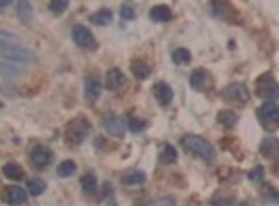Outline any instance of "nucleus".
Here are the masks:
<instances>
[{
	"label": "nucleus",
	"instance_id": "32",
	"mask_svg": "<svg viewBox=\"0 0 279 206\" xmlns=\"http://www.w3.org/2000/svg\"><path fill=\"white\" fill-rule=\"evenodd\" d=\"M67 4H69V0H52V2H50V10H52V13H56V15H61V13H65Z\"/></svg>",
	"mask_w": 279,
	"mask_h": 206
},
{
	"label": "nucleus",
	"instance_id": "28",
	"mask_svg": "<svg viewBox=\"0 0 279 206\" xmlns=\"http://www.w3.org/2000/svg\"><path fill=\"white\" fill-rule=\"evenodd\" d=\"M56 173H59V177H71L75 173V163H73V160H65V163L59 165Z\"/></svg>",
	"mask_w": 279,
	"mask_h": 206
},
{
	"label": "nucleus",
	"instance_id": "14",
	"mask_svg": "<svg viewBox=\"0 0 279 206\" xmlns=\"http://www.w3.org/2000/svg\"><path fill=\"white\" fill-rule=\"evenodd\" d=\"M223 94H225L227 98H234V100H238V102H246V100H248V90L244 88L242 84H234V86L225 88V92H223Z\"/></svg>",
	"mask_w": 279,
	"mask_h": 206
},
{
	"label": "nucleus",
	"instance_id": "31",
	"mask_svg": "<svg viewBox=\"0 0 279 206\" xmlns=\"http://www.w3.org/2000/svg\"><path fill=\"white\" fill-rule=\"evenodd\" d=\"M248 179L252 181V183H263V179H265V171H263V167H254L250 173H248Z\"/></svg>",
	"mask_w": 279,
	"mask_h": 206
},
{
	"label": "nucleus",
	"instance_id": "23",
	"mask_svg": "<svg viewBox=\"0 0 279 206\" xmlns=\"http://www.w3.org/2000/svg\"><path fill=\"white\" fill-rule=\"evenodd\" d=\"M160 160L162 163H175L177 160V152H175V148H173L171 144H165L162 146V152H160Z\"/></svg>",
	"mask_w": 279,
	"mask_h": 206
},
{
	"label": "nucleus",
	"instance_id": "33",
	"mask_svg": "<svg viewBox=\"0 0 279 206\" xmlns=\"http://www.w3.org/2000/svg\"><path fill=\"white\" fill-rule=\"evenodd\" d=\"M150 206H175V200H173L171 196H162L154 202H150Z\"/></svg>",
	"mask_w": 279,
	"mask_h": 206
},
{
	"label": "nucleus",
	"instance_id": "39",
	"mask_svg": "<svg viewBox=\"0 0 279 206\" xmlns=\"http://www.w3.org/2000/svg\"><path fill=\"white\" fill-rule=\"evenodd\" d=\"M109 206H113V202H109Z\"/></svg>",
	"mask_w": 279,
	"mask_h": 206
},
{
	"label": "nucleus",
	"instance_id": "35",
	"mask_svg": "<svg viewBox=\"0 0 279 206\" xmlns=\"http://www.w3.org/2000/svg\"><path fill=\"white\" fill-rule=\"evenodd\" d=\"M215 206H236V200L234 198H231V196H225L223 200H215Z\"/></svg>",
	"mask_w": 279,
	"mask_h": 206
},
{
	"label": "nucleus",
	"instance_id": "2",
	"mask_svg": "<svg viewBox=\"0 0 279 206\" xmlns=\"http://www.w3.org/2000/svg\"><path fill=\"white\" fill-rule=\"evenodd\" d=\"M259 119H261V125L265 129H277L279 127V106L273 104V102H267L259 108Z\"/></svg>",
	"mask_w": 279,
	"mask_h": 206
},
{
	"label": "nucleus",
	"instance_id": "29",
	"mask_svg": "<svg viewBox=\"0 0 279 206\" xmlns=\"http://www.w3.org/2000/svg\"><path fill=\"white\" fill-rule=\"evenodd\" d=\"M81 188L90 194H94L96 192V177L94 175H84L81 177Z\"/></svg>",
	"mask_w": 279,
	"mask_h": 206
},
{
	"label": "nucleus",
	"instance_id": "12",
	"mask_svg": "<svg viewBox=\"0 0 279 206\" xmlns=\"http://www.w3.org/2000/svg\"><path fill=\"white\" fill-rule=\"evenodd\" d=\"M100 92H102V84H100V79H98L96 75L88 77V79H86V98H88L90 102H94V100H98Z\"/></svg>",
	"mask_w": 279,
	"mask_h": 206
},
{
	"label": "nucleus",
	"instance_id": "20",
	"mask_svg": "<svg viewBox=\"0 0 279 206\" xmlns=\"http://www.w3.org/2000/svg\"><path fill=\"white\" fill-rule=\"evenodd\" d=\"M132 71L138 79H148L150 77V67L144 61H134L132 63Z\"/></svg>",
	"mask_w": 279,
	"mask_h": 206
},
{
	"label": "nucleus",
	"instance_id": "17",
	"mask_svg": "<svg viewBox=\"0 0 279 206\" xmlns=\"http://www.w3.org/2000/svg\"><path fill=\"white\" fill-rule=\"evenodd\" d=\"M6 198H8V202L13 206H21V204L27 202V192L23 188H10L6 192Z\"/></svg>",
	"mask_w": 279,
	"mask_h": 206
},
{
	"label": "nucleus",
	"instance_id": "38",
	"mask_svg": "<svg viewBox=\"0 0 279 206\" xmlns=\"http://www.w3.org/2000/svg\"><path fill=\"white\" fill-rule=\"evenodd\" d=\"M104 194H111V183H104Z\"/></svg>",
	"mask_w": 279,
	"mask_h": 206
},
{
	"label": "nucleus",
	"instance_id": "1",
	"mask_svg": "<svg viewBox=\"0 0 279 206\" xmlns=\"http://www.w3.org/2000/svg\"><path fill=\"white\" fill-rule=\"evenodd\" d=\"M183 146H185V150L194 152L196 156H200L204 160H215V148L206 140L198 137V135H185L183 137Z\"/></svg>",
	"mask_w": 279,
	"mask_h": 206
},
{
	"label": "nucleus",
	"instance_id": "30",
	"mask_svg": "<svg viewBox=\"0 0 279 206\" xmlns=\"http://www.w3.org/2000/svg\"><path fill=\"white\" fill-rule=\"evenodd\" d=\"M17 44V36L15 33H8V31H0V46L6 48V46H15Z\"/></svg>",
	"mask_w": 279,
	"mask_h": 206
},
{
	"label": "nucleus",
	"instance_id": "10",
	"mask_svg": "<svg viewBox=\"0 0 279 206\" xmlns=\"http://www.w3.org/2000/svg\"><path fill=\"white\" fill-rule=\"evenodd\" d=\"M29 158H31V163H33V167H46L50 163V158H52V154H50V150L46 146H36L31 150V154H29Z\"/></svg>",
	"mask_w": 279,
	"mask_h": 206
},
{
	"label": "nucleus",
	"instance_id": "40",
	"mask_svg": "<svg viewBox=\"0 0 279 206\" xmlns=\"http://www.w3.org/2000/svg\"><path fill=\"white\" fill-rule=\"evenodd\" d=\"M0 106H2V104H0Z\"/></svg>",
	"mask_w": 279,
	"mask_h": 206
},
{
	"label": "nucleus",
	"instance_id": "11",
	"mask_svg": "<svg viewBox=\"0 0 279 206\" xmlns=\"http://www.w3.org/2000/svg\"><path fill=\"white\" fill-rule=\"evenodd\" d=\"M123 84H125V75L119 71V69H111V71L107 73V82H104L107 90L117 92L119 88H123Z\"/></svg>",
	"mask_w": 279,
	"mask_h": 206
},
{
	"label": "nucleus",
	"instance_id": "22",
	"mask_svg": "<svg viewBox=\"0 0 279 206\" xmlns=\"http://www.w3.org/2000/svg\"><path fill=\"white\" fill-rule=\"evenodd\" d=\"M219 123L225 125V127H234L238 123V114L234 110H221L219 112Z\"/></svg>",
	"mask_w": 279,
	"mask_h": 206
},
{
	"label": "nucleus",
	"instance_id": "19",
	"mask_svg": "<svg viewBox=\"0 0 279 206\" xmlns=\"http://www.w3.org/2000/svg\"><path fill=\"white\" fill-rule=\"evenodd\" d=\"M146 179V175L142 173V171H130V173H125L121 177V181L125 183V186H140Z\"/></svg>",
	"mask_w": 279,
	"mask_h": 206
},
{
	"label": "nucleus",
	"instance_id": "24",
	"mask_svg": "<svg viewBox=\"0 0 279 206\" xmlns=\"http://www.w3.org/2000/svg\"><path fill=\"white\" fill-rule=\"evenodd\" d=\"M111 19H113V15L107 8H102V10H98V13H94L90 17V21H94L96 25H107V23H111Z\"/></svg>",
	"mask_w": 279,
	"mask_h": 206
},
{
	"label": "nucleus",
	"instance_id": "37",
	"mask_svg": "<svg viewBox=\"0 0 279 206\" xmlns=\"http://www.w3.org/2000/svg\"><path fill=\"white\" fill-rule=\"evenodd\" d=\"M13 0H0V8H4V6H8Z\"/></svg>",
	"mask_w": 279,
	"mask_h": 206
},
{
	"label": "nucleus",
	"instance_id": "7",
	"mask_svg": "<svg viewBox=\"0 0 279 206\" xmlns=\"http://www.w3.org/2000/svg\"><path fill=\"white\" fill-rule=\"evenodd\" d=\"M73 42L77 46H81V48H94L96 42H94V36H92V31L84 25H75L73 27Z\"/></svg>",
	"mask_w": 279,
	"mask_h": 206
},
{
	"label": "nucleus",
	"instance_id": "16",
	"mask_svg": "<svg viewBox=\"0 0 279 206\" xmlns=\"http://www.w3.org/2000/svg\"><path fill=\"white\" fill-rule=\"evenodd\" d=\"M171 17H173L171 8L165 6V4H158V6H154L152 10H150V19L158 21V23H167V21H171Z\"/></svg>",
	"mask_w": 279,
	"mask_h": 206
},
{
	"label": "nucleus",
	"instance_id": "9",
	"mask_svg": "<svg viewBox=\"0 0 279 206\" xmlns=\"http://www.w3.org/2000/svg\"><path fill=\"white\" fill-rule=\"evenodd\" d=\"M190 84H192L194 90L202 92V90H208V88H211L213 79H211V75L204 71V69H196V71L190 75Z\"/></svg>",
	"mask_w": 279,
	"mask_h": 206
},
{
	"label": "nucleus",
	"instance_id": "27",
	"mask_svg": "<svg viewBox=\"0 0 279 206\" xmlns=\"http://www.w3.org/2000/svg\"><path fill=\"white\" fill-rule=\"evenodd\" d=\"M19 17L25 21V23H29L31 21V17H33V8H31V4L27 2V0H21L19 2Z\"/></svg>",
	"mask_w": 279,
	"mask_h": 206
},
{
	"label": "nucleus",
	"instance_id": "8",
	"mask_svg": "<svg viewBox=\"0 0 279 206\" xmlns=\"http://www.w3.org/2000/svg\"><path fill=\"white\" fill-rule=\"evenodd\" d=\"M213 10H215V15L217 17H221V19H229L231 23H236V10H234V6H231L227 0H213Z\"/></svg>",
	"mask_w": 279,
	"mask_h": 206
},
{
	"label": "nucleus",
	"instance_id": "25",
	"mask_svg": "<svg viewBox=\"0 0 279 206\" xmlns=\"http://www.w3.org/2000/svg\"><path fill=\"white\" fill-rule=\"evenodd\" d=\"M171 59H173V63H177V65H183V63H190L192 54H190V50H185V48H177V50H173Z\"/></svg>",
	"mask_w": 279,
	"mask_h": 206
},
{
	"label": "nucleus",
	"instance_id": "21",
	"mask_svg": "<svg viewBox=\"0 0 279 206\" xmlns=\"http://www.w3.org/2000/svg\"><path fill=\"white\" fill-rule=\"evenodd\" d=\"M2 173H4V177H8V179H21V177H23V171H21V167H19L17 163H6V165L2 167Z\"/></svg>",
	"mask_w": 279,
	"mask_h": 206
},
{
	"label": "nucleus",
	"instance_id": "26",
	"mask_svg": "<svg viewBox=\"0 0 279 206\" xmlns=\"http://www.w3.org/2000/svg\"><path fill=\"white\" fill-rule=\"evenodd\" d=\"M44 190H46V183L42 179H29L27 181V192L31 194V196H40Z\"/></svg>",
	"mask_w": 279,
	"mask_h": 206
},
{
	"label": "nucleus",
	"instance_id": "36",
	"mask_svg": "<svg viewBox=\"0 0 279 206\" xmlns=\"http://www.w3.org/2000/svg\"><path fill=\"white\" fill-rule=\"evenodd\" d=\"M130 127H132V131H140V129H144V127H146V123H144L142 119H132Z\"/></svg>",
	"mask_w": 279,
	"mask_h": 206
},
{
	"label": "nucleus",
	"instance_id": "34",
	"mask_svg": "<svg viewBox=\"0 0 279 206\" xmlns=\"http://www.w3.org/2000/svg\"><path fill=\"white\" fill-rule=\"evenodd\" d=\"M121 17L127 19V21H132V19L136 17V10H134L130 4H123V8H121Z\"/></svg>",
	"mask_w": 279,
	"mask_h": 206
},
{
	"label": "nucleus",
	"instance_id": "3",
	"mask_svg": "<svg viewBox=\"0 0 279 206\" xmlns=\"http://www.w3.org/2000/svg\"><path fill=\"white\" fill-rule=\"evenodd\" d=\"M257 94L263 96L265 100H271V102L275 98H279V84L273 79V75L265 73L263 77L257 79Z\"/></svg>",
	"mask_w": 279,
	"mask_h": 206
},
{
	"label": "nucleus",
	"instance_id": "18",
	"mask_svg": "<svg viewBox=\"0 0 279 206\" xmlns=\"http://www.w3.org/2000/svg\"><path fill=\"white\" fill-rule=\"evenodd\" d=\"M23 71V65L13 63V61H0V75H8V77H15Z\"/></svg>",
	"mask_w": 279,
	"mask_h": 206
},
{
	"label": "nucleus",
	"instance_id": "15",
	"mask_svg": "<svg viewBox=\"0 0 279 206\" xmlns=\"http://www.w3.org/2000/svg\"><path fill=\"white\" fill-rule=\"evenodd\" d=\"M279 152V140L277 137H265L261 144V154L267 158H273Z\"/></svg>",
	"mask_w": 279,
	"mask_h": 206
},
{
	"label": "nucleus",
	"instance_id": "6",
	"mask_svg": "<svg viewBox=\"0 0 279 206\" xmlns=\"http://www.w3.org/2000/svg\"><path fill=\"white\" fill-rule=\"evenodd\" d=\"M102 125H104V129H107L109 133H113L115 137H121L125 133V125H123V119L117 117L115 112H107L102 117Z\"/></svg>",
	"mask_w": 279,
	"mask_h": 206
},
{
	"label": "nucleus",
	"instance_id": "13",
	"mask_svg": "<svg viewBox=\"0 0 279 206\" xmlns=\"http://www.w3.org/2000/svg\"><path fill=\"white\" fill-rule=\"evenodd\" d=\"M154 96H156V100L160 102L162 106H167L169 102L173 100V90H171L165 82H160V84L154 86Z\"/></svg>",
	"mask_w": 279,
	"mask_h": 206
},
{
	"label": "nucleus",
	"instance_id": "4",
	"mask_svg": "<svg viewBox=\"0 0 279 206\" xmlns=\"http://www.w3.org/2000/svg\"><path fill=\"white\" fill-rule=\"evenodd\" d=\"M2 54H4L6 61H13V63H19V65H31L33 61H36L33 52L27 50V48H21V46H6Z\"/></svg>",
	"mask_w": 279,
	"mask_h": 206
},
{
	"label": "nucleus",
	"instance_id": "5",
	"mask_svg": "<svg viewBox=\"0 0 279 206\" xmlns=\"http://www.w3.org/2000/svg\"><path fill=\"white\" fill-rule=\"evenodd\" d=\"M88 133H90V123L86 119H75L67 127V137L71 144H81L88 137Z\"/></svg>",
	"mask_w": 279,
	"mask_h": 206
}]
</instances>
